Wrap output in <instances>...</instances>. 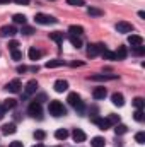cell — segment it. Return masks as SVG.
Returning <instances> with one entry per match:
<instances>
[{
    "mask_svg": "<svg viewBox=\"0 0 145 147\" xmlns=\"http://www.w3.org/2000/svg\"><path fill=\"white\" fill-rule=\"evenodd\" d=\"M91 144H92V147H104V139L103 137H94L91 140Z\"/></svg>",
    "mask_w": 145,
    "mask_h": 147,
    "instance_id": "27",
    "label": "cell"
},
{
    "mask_svg": "<svg viewBox=\"0 0 145 147\" xmlns=\"http://www.w3.org/2000/svg\"><path fill=\"white\" fill-rule=\"evenodd\" d=\"M15 125L14 123H5L3 127H2V134H5V135H10V134H15Z\"/></svg>",
    "mask_w": 145,
    "mask_h": 147,
    "instance_id": "16",
    "label": "cell"
},
{
    "mask_svg": "<svg viewBox=\"0 0 145 147\" xmlns=\"http://www.w3.org/2000/svg\"><path fill=\"white\" fill-rule=\"evenodd\" d=\"M17 34V29L14 26H2L0 28V36L2 38H7V36H14Z\"/></svg>",
    "mask_w": 145,
    "mask_h": 147,
    "instance_id": "5",
    "label": "cell"
},
{
    "mask_svg": "<svg viewBox=\"0 0 145 147\" xmlns=\"http://www.w3.org/2000/svg\"><path fill=\"white\" fill-rule=\"evenodd\" d=\"M15 3H19V5H28L29 3V0H14Z\"/></svg>",
    "mask_w": 145,
    "mask_h": 147,
    "instance_id": "43",
    "label": "cell"
},
{
    "mask_svg": "<svg viewBox=\"0 0 145 147\" xmlns=\"http://www.w3.org/2000/svg\"><path fill=\"white\" fill-rule=\"evenodd\" d=\"M111 101H113L114 106H123V105H125V98H123V94H119V92H114V94L111 96Z\"/></svg>",
    "mask_w": 145,
    "mask_h": 147,
    "instance_id": "14",
    "label": "cell"
},
{
    "mask_svg": "<svg viewBox=\"0 0 145 147\" xmlns=\"http://www.w3.org/2000/svg\"><path fill=\"white\" fill-rule=\"evenodd\" d=\"M5 108H3V106H0V120H2V118H3V115H5Z\"/></svg>",
    "mask_w": 145,
    "mask_h": 147,
    "instance_id": "44",
    "label": "cell"
},
{
    "mask_svg": "<svg viewBox=\"0 0 145 147\" xmlns=\"http://www.w3.org/2000/svg\"><path fill=\"white\" fill-rule=\"evenodd\" d=\"M91 79L92 80H111V79H116V75H92Z\"/></svg>",
    "mask_w": 145,
    "mask_h": 147,
    "instance_id": "29",
    "label": "cell"
},
{
    "mask_svg": "<svg viewBox=\"0 0 145 147\" xmlns=\"http://www.w3.org/2000/svg\"><path fill=\"white\" fill-rule=\"evenodd\" d=\"M135 140H137L138 144H145V134L144 132H138V134L135 135Z\"/></svg>",
    "mask_w": 145,
    "mask_h": 147,
    "instance_id": "38",
    "label": "cell"
},
{
    "mask_svg": "<svg viewBox=\"0 0 145 147\" xmlns=\"http://www.w3.org/2000/svg\"><path fill=\"white\" fill-rule=\"evenodd\" d=\"M33 147H44V146H43V144H41V142H38L36 146H33Z\"/></svg>",
    "mask_w": 145,
    "mask_h": 147,
    "instance_id": "46",
    "label": "cell"
},
{
    "mask_svg": "<svg viewBox=\"0 0 145 147\" xmlns=\"http://www.w3.org/2000/svg\"><path fill=\"white\" fill-rule=\"evenodd\" d=\"M36 91H38V82L33 79V80H29V82L26 84V94H24V98H28V96L34 94Z\"/></svg>",
    "mask_w": 145,
    "mask_h": 147,
    "instance_id": "8",
    "label": "cell"
},
{
    "mask_svg": "<svg viewBox=\"0 0 145 147\" xmlns=\"http://www.w3.org/2000/svg\"><path fill=\"white\" fill-rule=\"evenodd\" d=\"M67 3H68V5H75V7H82V5H85L84 0H67Z\"/></svg>",
    "mask_w": 145,
    "mask_h": 147,
    "instance_id": "37",
    "label": "cell"
},
{
    "mask_svg": "<svg viewBox=\"0 0 145 147\" xmlns=\"http://www.w3.org/2000/svg\"><path fill=\"white\" fill-rule=\"evenodd\" d=\"M26 21H28V19H26L24 14H15V16H14V22H15V24H22V26H26Z\"/></svg>",
    "mask_w": 145,
    "mask_h": 147,
    "instance_id": "25",
    "label": "cell"
},
{
    "mask_svg": "<svg viewBox=\"0 0 145 147\" xmlns=\"http://www.w3.org/2000/svg\"><path fill=\"white\" fill-rule=\"evenodd\" d=\"M5 89H7V91H10V92H19V91H21V80H19V79L10 80V82L5 86Z\"/></svg>",
    "mask_w": 145,
    "mask_h": 147,
    "instance_id": "9",
    "label": "cell"
},
{
    "mask_svg": "<svg viewBox=\"0 0 145 147\" xmlns=\"http://www.w3.org/2000/svg\"><path fill=\"white\" fill-rule=\"evenodd\" d=\"M103 50H104V45H103V43H94V45H89L87 55H89V57H96V55H99Z\"/></svg>",
    "mask_w": 145,
    "mask_h": 147,
    "instance_id": "4",
    "label": "cell"
},
{
    "mask_svg": "<svg viewBox=\"0 0 145 147\" xmlns=\"http://www.w3.org/2000/svg\"><path fill=\"white\" fill-rule=\"evenodd\" d=\"M72 137H73V140H75V142H84V140H85V134H84L80 128H75V130H73Z\"/></svg>",
    "mask_w": 145,
    "mask_h": 147,
    "instance_id": "15",
    "label": "cell"
},
{
    "mask_svg": "<svg viewBox=\"0 0 145 147\" xmlns=\"http://www.w3.org/2000/svg\"><path fill=\"white\" fill-rule=\"evenodd\" d=\"M108 121L111 123V125H113V123L116 125V123H119V116H118V115H114V113H111V115L108 116Z\"/></svg>",
    "mask_w": 145,
    "mask_h": 147,
    "instance_id": "35",
    "label": "cell"
},
{
    "mask_svg": "<svg viewBox=\"0 0 145 147\" xmlns=\"http://www.w3.org/2000/svg\"><path fill=\"white\" fill-rule=\"evenodd\" d=\"M9 147H22V142H19V140H14V142H12Z\"/></svg>",
    "mask_w": 145,
    "mask_h": 147,
    "instance_id": "42",
    "label": "cell"
},
{
    "mask_svg": "<svg viewBox=\"0 0 145 147\" xmlns=\"http://www.w3.org/2000/svg\"><path fill=\"white\" fill-rule=\"evenodd\" d=\"M12 58H14V60H21V58H22V53H21L19 50H14V51H12Z\"/></svg>",
    "mask_w": 145,
    "mask_h": 147,
    "instance_id": "39",
    "label": "cell"
},
{
    "mask_svg": "<svg viewBox=\"0 0 145 147\" xmlns=\"http://www.w3.org/2000/svg\"><path fill=\"white\" fill-rule=\"evenodd\" d=\"M101 55H103L106 60H116V58H114V53H113V51H109V50H106V48L101 51Z\"/></svg>",
    "mask_w": 145,
    "mask_h": 147,
    "instance_id": "31",
    "label": "cell"
},
{
    "mask_svg": "<svg viewBox=\"0 0 145 147\" xmlns=\"http://www.w3.org/2000/svg\"><path fill=\"white\" fill-rule=\"evenodd\" d=\"M70 65H72V67H80V65H82V62H73V63H70Z\"/></svg>",
    "mask_w": 145,
    "mask_h": 147,
    "instance_id": "45",
    "label": "cell"
},
{
    "mask_svg": "<svg viewBox=\"0 0 145 147\" xmlns=\"http://www.w3.org/2000/svg\"><path fill=\"white\" fill-rule=\"evenodd\" d=\"M53 87H55V91H56V92H63V91H67V89H68V82L60 79V80H56V82H55V86H53Z\"/></svg>",
    "mask_w": 145,
    "mask_h": 147,
    "instance_id": "13",
    "label": "cell"
},
{
    "mask_svg": "<svg viewBox=\"0 0 145 147\" xmlns=\"http://www.w3.org/2000/svg\"><path fill=\"white\" fill-rule=\"evenodd\" d=\"M34 21H36L38 24H43V26H46V24H56V19L53 17V16H48V14H36L34 16Z\"/></svg>",
    "mask_w": 145,
    "mask_h": 147,
    "instance_id": "2",
    "label": "cell"
},
{
    "mask_svg": "<svg viewBox=\"0 0 145 147\" xmlns=\"http://www.w3.org/2000/svg\"><path fill=\"white\" fill-rule=\"evenodd\" d=\"M17 46H19V43L14 39V41H10L9 43V48H10V51H14V50H17Z\"/></svg>",
    "mask_w": 145,
    "mask_h": 147,
    "instance_id": "41",
    "label": "cell"
},
{
    "mask_svg": "<svg viewBox=\"0 0 145 147\" xmlns=\"http://www.w3.org/2000/svg\"><path fill=\"white\" fill-rule=\"evenodd\" d=\"M132 53H133V55H137V57H142V55L145 53V46H144V45H140V46H133Z\"/></svg>",
    "mask_w": 145,
    "mask_h": 147,
    "instance_id": "28",
    "label": "cell"
},
{
    "mask_svg": "<svg viewBox=\"0 0 145 147\" xmlns=\"http://www.w3.org/2000/svg\"><path fill=\"white\" fill-rule=\"evenodd\" d=\"M128 43L132 46H140V45H144V38L138 36V34H130L128 36Z\"/></svg>",
    "mask_w": 145,
    "mask_h": 147,
    "instance_id": "11",
    "label": "cell"
},
{
    "mask_svg": "<svg viewBox=\"0 0 145 147\" xmlns=\"http://www.w3.org/2000/svg\"><path fill=\"white\" fill-rule=\"evenodd\" d=\"M68 33H70L72 36H82V34H84V28H82V26H75V24H73V26L68 28Z\"/></svg>",
    "mask_w": 145,
    "mask_h": 147,
    "instance_id": "17",
    "label": "cell"
},
{
    "mask_svg": "<svg viewBox=\"0 0 145 147\" xmlns=\"http://www.w3.org/2000/svg\"><path fill=\"white\" fill-rule=\"evenodd\" d=\"M67 101H68V105H70V106H75V105L80 101V96H79L77 92H70V94H68V98H67Z\"/></svg>",
    "mask_w": 145,
    "mask_h": 147,
    "instance_id": "21",
    "label": "cell"
},
{
    "mask_svg": "<svg viewBox=\"0 0 145 147\" xmlns=\"http://www.w3.org/2000/svg\"><path fill=\"white\" fill-rule=\"evenodd\" d=\"M21 33H22V34H26V36H31V34L34 33V29H33V28H29V26H22V28H21Z\"/></svg>",
    "mask_w": 145,
    "mask_h": 147,
    "instance_id": "34",
    "label": "cell"
},
{
    "mask_svg": "<svg viewBox=\"0 0 145 147\" xmlns=\"http://www.w3.org/2000/svg\"><path fill=\"white\" fill-rule=\"evenodd\" d=\"M50 39L60 45V43H63V33H58V31H55V33H50Z\"/></svg>",
    "mask_w": 145,
    "mask_h": 147,
    "instance_id": "20",
    "label": "cell"
},
{
    "mask_svg": "<svg viewBox=\"0 0 145 147\" xmlns=\"http://www.w3.org/2000/svg\"><path fill=\"white\" fill-rule=\"evenodd\" d=\"M62 65H65V62L63 60H50V62H46V69H56V67H62Z\"/></svg>",
    "mask_w": 145,
    "mask_h": 147,
    "instance_id": "19",
    "label": "cell"
},
{
    "mask_svg": "<svg viewBox=\"0 0 145 147\" xmlns=\"http://www.w3.org/2000/svg\"><path fill=\"white\" fill-rule=\"evenodd\" d=\"M68 39H70V43H72L75 48H80V46H82V41H80V38L79 36H72V34H70Z\"/></svg>",
    "mask_w": 145,
    "mask_h": 147,
    "instance_id": "30",
    "label": "cell"
},
{
    "mask_svg": "<svg viewBox=\"0 0 145 147\" xmlns=\"http://www.w3.org/2000/svg\"><path fill=\"white\" fill-rule=\"evenodd\" d=\"M56 147H58V146H56Z\"/></svg>",
    "mask_w": 145,
    "mask_h": 147,
    "instance_id": "48",
    "label": "cell"
},
{
    "mask_svg": "<svg viewBox=\"0 0 145 147\" xmlns=\"http://www.w3.org/2000/svg\"><path fill=\"white\" fill-rule=\"evenodd\" d=\"M92 96H94V99H104L108 96V91H106V87H96L92 91Z\"/></svg>",
    "mask_w": 145,
    "mask_h": 147,
    "instance_id": "10",
    "label": "cell"
},
{
    "mask_svg": "<svg viewBox=\"0 0 145 147\" xmlns=\"http://www.w3.org/2000/svg\"><path fill=\"white\" fill-rule=\"evenodd\" d=\"M73 108H75V111H79V113H84V103H82V101H79Z\"/></svg>",
    "mask_w": 145,
    "mask_h": 147,
    "instance_id": "40",
    "label": "cell"
},
{
    "mask_svg": "<svg viewBox=\"0 0 145 147\" xmlns=\"http://www.w3.org/2000/svg\"><path fill=\"white\" fill-rule=\"evenodd\" d=\"M92 121H94L101 130H108L109 127H111V123L108 121V118H97V116H94V118H92Z\"/></svg>",
    "mask_w": 145,
    "mask_h": 147,
    "instance_id": "7",
    "label": "cell"
},
{
    "mask_svg": "<svg viewBox=\"0 0 145 147\" xmlns=\"http://www.w3.org/2000/svg\"><path fill=\"white\" fill-rule=\"evenodd\" d=\"M114 132H116V135H123V134H126V132H128V127H126V125H123V123H116Z\"/></svg>",
    "mask_w": 145,
    "mask_h": 147,
    "instance_id": "23",
    "label": "cell"
},
{
    "mask_svg": "<svg viewBox=\"0 0 145 147\" xmlns=\"http://www.w3.org/2000/svg\"><path fill=\"white\" fill-rule=\"evenodd\" d=\"M133 118L137 120V121H144L145 120V115H144V110H137L133 113Z\"/></svg>",
    "mask_w": 145,
    "mask_h": 147,
    "instance_id": "32",
    "label": "cell"
},
{
    "mask_svg": "<svg viewBox=\"0 0 145 147\" xmlns=\"http://www.w3.org/2000/svg\"><path fill=\"white\" fill-rule=\"evenodd\" d=\"M10 0H0V3H9Z\"/></svg>",
    "mask_w": 145,
    "mask_h": 147,
    "instance_id": "47",
    "label": "cell"
},
{
    "mask_svg": "<svg viewBox=\"0 0 145 147\" xmlns=\"http://www.w3.org/2000/svg\"><path fill=\"white\" fill-rule=\"evenodd\" d=\"M44 137H46V134H44L43 130H36V132H34V139L39 140V142H41V140H44Z\"/></svg>",
    "mask_w": 145,
    "mask_h": 147,
    "instance_id": "36",
    "label": "cell"
},
{
    "mask_svg": "<svg viewBox=\"0 0 145 147\" xmlns=\"http://www.w3.org/2000/svg\"><path fill=\"white\" fill-rule=\"evenodd\" d=\"M126 55H128L126 46H118V50L114 51V58H116V60H125Z\"/></svg>",
    "mask_w": 145,
    "mask_h": 147,
    "instance_id": "12",
    "label": "cell"
},
{
    "mask_svg": "<svg viewBox=\"0 0 145 147\" xmlns=\"http://www.w3.org/2000/svg\"><path fill=\"white\" fill-rule=\"evenodd\" d=\"M41 57H43V51H41V50H38L34 46L29 48V58H31V60H39Z\"/></svg>",
    "mask_w": 145,
    "mask_h": 147,
    "instance_id": "18",
    "label": "cell"
},
{
    "mask_svg": "<svg viewBox=\"0 0 145 147\" xmlns=\"http://www.w3.org/2000/svg\"><path fill=\"white\" fill-rule=\"evenodd\" d=\"M116 31H118V33H132V31H133V26H132L130 22L121 21V22L116 24Z\"/></svg>",
    "mask_w": 145,
    "mask_h": 147,
    "instance_id": "6",
    "label": "cell"
},
{
    "mask_svg": "<svg viewBox=\"0 0 145 147\" xmlns=\"http://www.w3.org/2000/svg\"><path fill=\"white\" fill-rule=\"evenodd\" d=\"M41 111H43V108H41V103L39 101H33L29 105V108H28V113L31 116H34V118H39L41 116Z\"/></svg>",
    "mask_w": 145,
    "mask_h": 147,
    "instance_id": "3",
    "label": "cell"
},
{
    "mask_svg": "<svg viewBox=\"0 0 145 147\" xmlns=\"http://www.w3.org/2000/svg\"><path fill=\"white\" fill-rule=\"evenodd\" d=\"M133 106H135L137 110H144L145 99H144V98H135V99H133Z\"/></svg>",
    "mask_w": 145,
    "mask_h": 147,
    "instance_id": "26",
    "label": "cell"
},
{
    "mask_svg": "<svg viewBox=\"0 0 145 147\" xmlns=\"http://www.w3.org/2000/svg\"><path fill=\"white\" fill-rule=\"evenodd\" d=\"M55 137H56L58 140H65V139L68 137V132H67L65 128H60V130H56V132H55Z\"/></svg>",
    "mask_w": 145,
    "mask_h": 147,
    "instance_id": "24",
    "label": "cell"
},
{
    "mask_svg": "<svg viewBox=\"0 0 145 147\" xmlns=\"http://www.w3.org/2000/svg\"><path fill=\"white\" fill-rule=\"evenodd\" d=\"M15 105H17V99H14V98H9V99H5L3 101V108L5 110H12V108H15Z\"/></svg>",
    "mask_w": 145,
    "mask_h": 147,
    "instance_id": "22",
    "label": "cell"
},
{
    "mask_svg": "<svg viewBox=\"0 0 145 147\" xmlns=\"http://www.w3.org/2000/svg\"><path fill=\"white\" fill-rule=\"evenodd\" d=\"M48 111H50V115H53V116H63V115H67V108L63 106V103H60V101H56V99L48 105Z\"/></svg>",
    "mask_w": 145,
    "mask_h": 147,
    "instance_id": "1",
    "label": "cell"
},
{
    "mask_svg": "<svg viewBox=\"0 0 145 147\" xmlns=\"http://www.w3.org/2000/svg\"><path fill=\"white\" fill-rule=\"evenodd\" d=\"M87 14H89V16H103V10L94 9V7H89V9H87Z\"/></svg>",
    "mask_w": 145,
    "mask_h": 147,
    "instance_id": "33",
    "label": "cell"
}]
</instances>
